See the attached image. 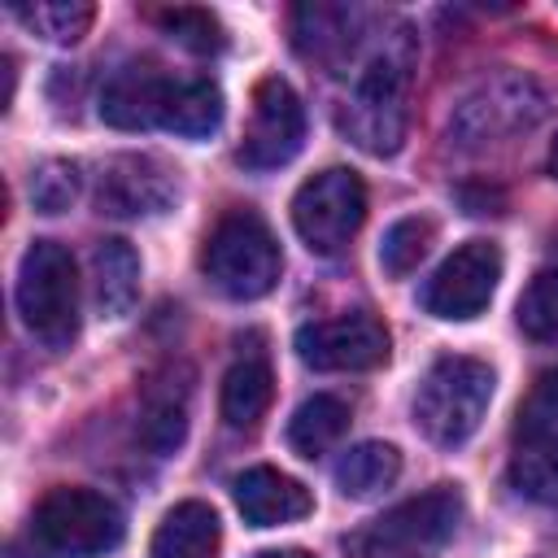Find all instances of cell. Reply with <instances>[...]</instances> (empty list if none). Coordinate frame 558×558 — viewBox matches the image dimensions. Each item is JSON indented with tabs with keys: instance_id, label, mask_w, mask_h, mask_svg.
<instances>
[{
	"instance_id": "1",
	"label": "cell",
	"mask_w": 558,
	"mask_h": 558,
	"mask_svg": "<svg viewBox=\"0 0 558 558\" xmlns=\"http://www.w3.org/2000/svg\"><path fill=\"white\" fill-rule=\"evenodd\" d=\"M410 61H414V48H410V31L401 26L388 44H379L371 52V61L362 65L357 83H353V96L344 105V131L357 148L375 153V157H388L401 148L405 140V87H410Z\"/></svg>"
},
{
	"instance_id": "2",
	"label": "cell",
	"mask_w": 558,
	"mask_h": 558,
	"mask_svg": "<svg viewBox=\"0 0 558 558\" xmlns=\"http://www.w3.org/2000/svg\"><path fill=\"white\" fill-rule=\"evenodd\" d=\"M493 401V371L480 357L466 353H445L427 366V375L418 379L414 392V427L440 445V449H458L462 440H471L488 414Z\"/></svg>"
},
{
	"instance_id": "3",
	"label": "cell",
	"mask_w": 558,
	"mask_h": 558,
	"mask_svg": "<svg viewBox=\"0 0 558 558\" xmlns=\"http://www.w3.org/2000/svg\"><path fill=\"white\" fill-rule=\"evenodd\" d=\"M205 279L231 296V301H257L279 283L283 257L279 244L270 235V227L253 214V209H231L227 218H218V227L205 240L201 253Z\"/></svg>"
},
{
	"instance_id": "4",
	"label": "cell",
	"mask_w": 558,
	"mask_h": 558,
	"mask_svg": "<svg viewBox=\"0 0 558 558\" xmlns=\"http://www.w3.org/2000/svg\"><path fill=\"white\" fill-rule=\"evenodd\" d=\"M17 314L35 340L65 349L78 331V270L65 244L35 240L17 266Z\"/></svg>"
},
{
	"instance_id": "5",
	"label": "cell",
	"mask_w": 558,
	"mask_h": 558,
	"mask_svg": "<svg viewBox=\"0 0 558 558\" xmlns=\"http://www.w3.org/2000/svg\"><path fill=\"white\" fill-rule=\"evenodd\" d=\"M122 510L96 488H52L35 506L31 536L52 558H96L122 541Z\"/></svg>"
},
{
	"instance_id": "6",
	"label": "cell",
	"mask_w": 558,
	"mask_h": 558,
	"mask_svg": "<svg viewBox=\"0 0 558 558\" xmlns=\"http://www.w3.org/2000/svg\"><path fill=\"white\" fill-rule=\"evenodd\" d=\"M545 118V92L523 74H493L475 92L462 96V105L449 118V135L458 148H484L501 144L519 131H532Z\"/></svg>"
},
{
	"instance_id": "7",
	"label": "cell",
	"mask_w": 558,
	"mask_h": 558,
	"mask_svg": "<svg viewBox=\"0 0 558 558\" xmlns=\"http://www.w3.org/2000/svg\"><path fill=\"white\" fill-rule=\"evenodd\" d=\"M366 218V187L349 166H327L292 196V227L310 253H340Z\"/></svg>"
},
{
	"instance_id": "8",
	"label": "cell",
	"mask_w": 558,
	"mask_h": 558,
	"mask_svg": "<svg viewBox=\"0 0 558 558\" xmlns=\"http://www.w3.org/2000/svg\"><path fill=\"white\" fill-rule=\"evenodd\" d=\"M497 279H501V248L493 240H466L432 270L418 301L436 318L466 323V318L488 310V301L497 292Z\"/></svg>"
},
{
	"instance_id": "9",
	"label": "cell",
	"mask_w": 558,
	"mask_h": 558,
	"mask_svg": "<svg viewBox=\"0 0 558 558\" xmlns=\"http://www.w3.org/2000/svg\"><path fill=\"white\" fill-rule=\"evenodd\" d=\"M301 140H305L301 96L279 74L262 78L253 87V113H248V131L240 144V161L248 170H279L301 153Z\"/></svg>"
},
{
	"instance_id": "10",
	"label": "cell",
	"mask_w": 558,
	"mask_h": 558,
	"mask_svg": "<svg viewBox=\"0 0 558 558\" xmlns=\"http://www.w3.org/2000/svg\"><path fill=\"white\" fill-rule=\"evenodd\" d=\"M296 357L310 371H371L388 362V327L366 310L305 323L296 331Z\"/></svg>"
},
{
	"instance_id": "11",
	"label": "cell",
	"mask_w": 558,
	"mask_h": 558,
	"mask_svg": "<svg viewBox=\"0 0 558 558\" xmlns=\"http://www.w3.org/2000/svg\"><path fill=\"white\" fill-rule=\"evenodd\" d=\"M174 96H179V74H166L153 61H131L105 83L100 118L118 131H153V126L166 131Z\"/></svg>"
},
{
	"instance_id": "12",
	"label": "cell",
	"mask_w": 558,
	"mask_h": 558,
	"mask_svg": "<svg viewBox=\"0 0 558 558\" xmlns=\"http://www.w3.org/2000/svg\"><path fill=\"white\" fill-rule=\"evenodd\" d=\"M174 201V179L161 161L153 157H113L100 170L96 183V205L109 218H144V214H161Z\"/></svg>"
},
{
	"instance_id": "13",
	"label": "cell",
	"mask_w": 558,
	"mask_h": 558,
	"mask_svg": "<svg viewBox=\"0 0 558 558\" xmlns=\"http://www.w3.org/2000/svg\"><path fill=\"white\" fill-rule=\"evenodd\" d=\"M510 484L541 506H558V414H519Z\"/></svg>"
},
{
	"instance_id": "14",
	"label": "cell",
	"mask_w": 558,
	"mask_h": 558,
	"mask_svg": "<svg viewBox=\"0 0 558 558\" xmlns=\"http://www.w3.org/2000/svg\"><path fill=\"white\" fill-rule=\"evenodd\" d=\"M235 493V510L244 514V523L253 527H283L296 523L314 510V497L305 484H296L292 475L275 471V466H248L235 475L231 484Z\"/></svg>"
},
{
	"instance_id": "15",
	"label": "cell",
	"mask_w": 558,
	"mask_h": 558,
	"mask_svg": "<svg viewBox=\"0 0 558 558\" xmlns=\"http://www.w3.org/2000/svg\"><path fill=\"white\" fill-rule=\"evenodd\" d=\"M458 519H462V493L453 484H436V488H427V493L384 510L375 523L384 532H392L397 541L414 545L418 554H432V549H440L458 532Z\"/></svg>"
},
{
	"instance_id": "16",
	"label": "cell",
	"mask_w": 558,
	"mask_h": 558,
	"mask_svg": "<svg viewBox=\"0 0 558 558\" xmlns=\"http://www.w3.org/2000/svg\"><path fill=\"white\" fill-rule=\"evenodd\" d=\"M218 549H222V523L205 501L170 506L148 545L153 558H218Z\"/></svg>"
},
{
	"instance_id": "17",
	"label": "cell",
	"mask_w": 558,
	"mask_h": 558,
	"mask_svg": "<svg viewBox=\"0 0 558 558\" xmlns=\"http://www.w3.org/2000/svg\"><path fill=\"white\" fill-rule=\"evenodd\" d=\"M92 270H96V305L105 318H122L131 314V305L140 301V257L126 240H100L92 253Z\"/></svg>"
},
{
	"instance_id": "18",
	"label": "cell",
	"mask_w": 558,
	"mask_h": 558,
	"mask_svg": "<svg viewBox=\"0 0 558 558\" xmlns=\"http://www.w3.org/2000/svg\"><path fill=\"white\" fill-rule=\"evenodd\" d=\"M397 475H401V453L388 440H362V445L344 449L336 462V488L353 501H366V497L392 488Z\"/></svg>"
},
{
	"instance_id": "19",
	"label": "cell",
	"mask_w": 558,
	"mask_h": 558,
	"mask_svg": "<svg viewBox=\"0 0 558 558\" xmlns=\"http://www.w3.org/2000/svg\"><path fill=\"white\" fill-rule=\"evenodd\" d=\"M270 397H275V375L266 366V357H244L227 371L222 379V418L227 427L235 432H248L262 423V414L270 410Z\"/></svg>"
},
{
	"instance_id": "20",
	"label": "cell",
	"mask_w": 558,
	"mask_h": 558,
	"mask_svg": "<svg viewBox=\"0 0 558 558\" xmlns=\"http://www.w3.org/2000/svg\"><path fill=\"white\" fill-rule=\"evenodd\" d=\"M349 432V405L331 392H314L296 405L292 423H288V445L301 458H318L331 445H340V436Z\"/></svg>"
},
{
	"instance_id": "21",
	"label": "cell",
	"mask_w": 558,
	"mask_h": 558,
	"mask_svg": "<svg viewBox=\"0 0 558 558\" xmlns=\"http://www.w3.org/2000/svg\"><path fill=\"white\" fill-rule=\"evenodd\" d=\"M187 432V388L179 384H153L144 397V445L157 453L179 449Z\"/></svg>"
},
{
	"instance_id": "22",
	"label": "cell",
	"mask_w": 558,
	"mask_h": 558,
	"mask_svg": "<svg viewBox=\"0 0 558 558\" xmlns=\"http://www.w3.org/2000/svg\"><path fill=\"white\" fill-rule=\"evenodd\" d=\"M13 13L26 31H35L39 39H52V44L83 39L96 17V9L87 0H39V4H17Z\"/></svg>"
},
{
	"instance_id": "23",
	"label": "cell",
	"mask_w": 558,
	"mask_h": 558,
	"mask_svg": "<svg viewBox=\"0 0 558 558\" xmlns=\"http://www.w3.org/2000/svg\"><path fill=\"white\" fill-rule=\"evenodd\" d=\"M432 235H436V227L427 222V218H397L388 231H384V244H379V266L388 270V275H410L423 257H427V248H432Z\"/></svg>"
},
{
	"instance_id": "24",
	"label": "cell",
	"mask_w": 558,
	"mask_h": 558,
	"mask_svg": "<svg viewBox=\"0 0 558 558\" xmlns=\"http://www.w3.org/2000/svg\"><path fill=\"white\" fill-rule=\"evenodd\" d=\"M519 327L532 340H558V270H541L519 296Z\"/></svg>"
},
{
	"instance_id": "25",
	"label": "cell",
	"mask_w": 558,
	"mask_h": 558,
	"mask_svg": "<svg viewBox=\"0 0 558 558\" xmlns=\"http://www.w3.org/2000/svg\"><path fill=\"white\" fill-rule=\"evenodd\" d=\"M157 22L170 31V39H179L192 52H218L222 48V26L205 9H166V13H157Z\"/></svg>"
},
{
	"instance_id": "26",
	"label": "cell",
	"mask_w": 558,
	"mask_h": 558,
	"mask_svg": "<svg viewBox=\"0 0 558 558\" xmlns=\"http://www.w3.org/2000/svg\"><path fill=\"white\" fill-rule=\"evenodd\" d=\"M31 196L44 214H61L74 196H78V170L70 161H48L39 166V174L31 179Z\"/></svg>"
},
{
	"instance_id": "27",
	"label": "cell",
	"mask_w": 558,
	"mask_h": 558,
	"mask_svg": "<svg viewBox=\"0 0 558 558\" xmlns=\"http://www.w3.org/2000/svg\"><path fill=\"white\" fill-rule=\"evenodd\" d=\"M344 558H427V554H418L414 545H405L392 532H384L379 523H371V527H362V532L349 536Z\"/></svg>"
},
{
	"instance_id": "28",
	"label": "cell",
	"mask_w": 558,
	"mask_h": 558,
	"mask_svg": "<svg viewBox=\"0 0 558 558\" xmlns=\"http://www.w3.org/2000/svg\"><path fill=\"white\" fill-rule=\"evenodd\" d=\"M523 414H558V366L536 379V388H532Z\"/></svg>"
},
{
	"instance_id": "29",
	"label": "cell",
	"mask_w": 558,
	"mask_h": 558,
	"mask_svg": "<svg viewBox=\"0 0 558 558\" xmlns=\"http://www.w3.org/2000/svg\"><path fill=\"white\" fill-rule=\"evenodd\" d=\"M257 558H314L310 549H262Z\"/></svg>"
},
{
	"instance_id": "30",
	"label": "cell",
	"mask_w": 558,
	"mask_h": 558,
	"mask_svg": "<svg viewBox=\"0 0 558 558\" xmlns=\"http://www.w3.org/2000/svg\"><path fill=\"white\" fill-rule=\"evenodd\" d=\"M549 174L558 179V140H554V148H549Z\"/></svg>"
}]
</instances>
